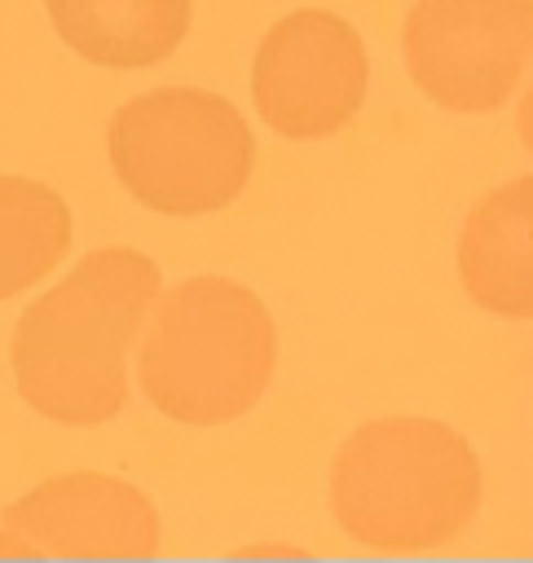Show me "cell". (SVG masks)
Segmentation results:
<instances>
[{
    "label": "cell",
    "instance_id": "8992f818",
    "mask_svg": "<svg viewBox=\"0 0 533 563\" xmlns=\"http://www.w3.org/2000/svg\"><path fill=\"white\" fill-rule=\"evenodd\" d=\"M366 75V44L339 13L295 9L260 40L251 92L260 119L278 136L317 141L357 119Z\"/></svg>",
    "mask_w": 533,
    "mask_h": 563
},
{
    "label": "cell",
    "instance_id": "9c48e42d",
    "mask_svg": "<svg viewBox=\"0 0 533 563\" xmlns=\"http://www.w3.org/2000/svg\"><path fill=\"white\" fill-rule=\"evenodd\" d=\"M57 35L93 66L137 70L172 57L189 31V0H44Z\"/></svg>",
    "mask_w": 533,
    "mask_h": 563
},
{
    "label": "cell",
    "instance_id": "30bf717a",
    "mask_svg": "<svg viewBox=\"0 0 533 563\" xmlns=\"http://www.w3.org/2000/svg\"><path fill=\"white\" fill-rule=\"evenodd\" d=\"M70 251V211L66 202L31 180L0 176V299L35 286Z\"/></svg>",
    "mask_w": 533,
    "mask_h": 563
},
{
    "label": "cell",
    "instance_id": "5b68a950",
    "mask_svg": "<svg viewBox=\"0 0 533 563\" xmlns=\"http://www.w3.org/2000/svg\"><path fill=\"white\" fill-rule=\"evenodd\" d=\"M533 48V0H418L405 18V66L445 110L507 106Z\"/></svg>",
    "mask_w": 533,
    "mask_h": 563
},
{
    "label": "cell",
    "instance_id": "277c9868",
    "mask_svg": "<svg viewBox=\"0 0 533 563\" xmlns=\"http://www.w3.org/2000/svg\"><path fill=\"white\" fill-rule=\"evenodd\" d=\"M123 189L163 216L229 207L251 176V128L216 92L154 88L119 106L106 132Z\"/></svg>",
    "mask_w": 533,
    "mask_h": 563
},
{
    "label": "cell",
    "instance_id": "3957f363",
    "mask_svg": "<svg viewBox=\"0 0 533 563\" xmlns=\"http://www.w3.org/2000/svg\"><path fill=\"white\" fill-rule=\"evenodd\" d=\"M273 361L278 325L269 308L229 277H189L159 299L137 374L159 413L216 427L264 396Z\"/></svg>",
    "mask_w": 533,
    "mask_h": 563
},
{
    "label": "cell",
    "instance_id": "52a82bcc",
    "mask_svg": "<svg viewBox=\"0 0 533 563\" xmlns=\"http://www.w3.org/2000/svg\"><path fill=\"white\" fill-rule=\"evenodd\" d=\"M0 523L31 545V554H154L159 550V515L123 479L75 471L53 475L13 506H4Z\"/></svg>",
    "mask_w": 533,
    "mask_h": 563
},
{
    "label": "cell",
    "instance_id": "8fae6325",
    "mask_svg": "<svg viewBox=\"0 0 533 563\" xmlns=\"http://www.w3.org/2000/svg\"><path fill=\"white\" fill-rule=\"evenodd\" d=\"M0 554H31V545L22 537H13L9 528H0Z\"/></svg>",
    "mask_w": 533,
    "mask_h": 563
},
{
    "label": "cell",
    "instance_id": "7a4b0ae2",
    "mask_svg": "<svg viewBox=\"0 0 533 563\" xmlns=\"http://www.w3.org/2000/svg\"><path fill=\"white\" fill-rule=\"evenodd\" d=\"M330 501L339 528L370 550H432L471 523L480 462L445 422L379 418L335 453Z\"/></svg>",
    "mask_w": 533,
    "mask_h": 563
},
{
    "label": "cell",
    "instance_id": "6da1fadb",
    "mask_svg": "<svg viewBox=\"0 0 533 563\" xmlns=\"http://www.w3.org/2000/svg\"><path fill=\"white\" fill-rule=\"evenodd\" d=\"M159 264L128 246L84 255L13 330V378L48 422L97 427L128 400V347L159 299Z\"/></svg>",
    "mask_w": 533,
    "mask_h": 563
},
{
    "label": "cell",
    "instance_id": "ba28073f",
    "mask_svg": "<svg viewBox=\"0 0 533 563\" xmlns=\"http://www.w3.org/2000/svg\"><path fill=\"white\" fill-rule=\"evenodd\" d=\"M458 273L467 295L498 317H533V180L485 194L463 224Z\"/></svg>",
    "mask_w": 533,
    "mask_h": 563
}]
</instances>
